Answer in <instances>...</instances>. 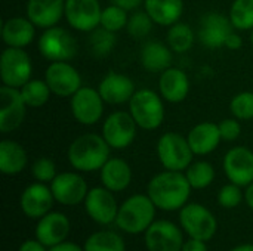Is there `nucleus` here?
<instances>
[{"instance_id": "49", "label": "nucleus", "mask_w": 253, "mask_h": 251, "mask_svg": "<svg viewBox=\"0 0 253 251\" xmlns=\"http://www.w3.org/2000/svg\"><path fill=\"white\" fill-rule=\"evenodd\" d=\"M252 46H253V33H252Z\"/></svg>"}, {"instance_id": "11", "label": "nucleus", "mask_w": 253, "mask_h": 251, "mask_svg": "<svg viewBox=\"0 0 253 251\" xmlns=\"http://www.w3.org/2000/svg\"><path fill=\"white\" fill-rule=\"evenodd\" d=\"M71 112L74 118L84 126L98 123L104 112V99L92 87H80L71 96Z\"/></svg>"}, {"instance_id": "20", "label": "nucleus", "mask_w": 253, "mask_h": 251, "mask_svg": "<svg viewBox=\"0 0 253 251\" xmlns=\"http://www.w3.org/2000/svg\"><path fill=\"white\" fill-rule=\"evenodd\" d=\"M70 220L62 213H47L43 216L36 228V238L46 247H53L67 238L70 232Z\"/></svg>"}, {"instance_id": "22", "label": "nucleus", "mask_w": 253, "mask_h": 251, "mask_svg": "<svg viewBox=\"0 0 253 251\" xmlns=\"http://www.w3.org/2000/svg\"><path fill=\"white\" fill-rule=\"evenodd\" d=\"M65 15V0H28L27 16L39 28L55 27Z\"/></svg>"}, {"instance_id": "29", "label": "nucleus", "mask_w": 253, "mask_h": 251, "mask_svg": "<svg viewBox=\"0 0 253 251\" xmlns=\"http://www.w3.org/2000/svg\"><path fill=\"white\" fill-rule=\"evenodd\" d=\"M141 64L145 70L157 72L170 68L172 65V52L170 47L160 41H148L141 50Z\"/></svg>"}, {"instance_id": "25", "label": "nucleus", "mask_w": 253, "mask_h": 251, "mask_svg": "<svg viewBox=\"0 0 253 251\" xmlns=\"http://www.w3.org/2000/svg\"><path fill=\"white\" fill-rule=\"evenodd\" d=\"M36 33V25L28 18H9L1 25L3 41L9 47H25L28 46Z\"/></svg>"}, {"instance_id": "4", "label": "nucleus", "mask_w": 253, "mask_h": 251, "mask_svg": "<svg viewBox=\"0 0 253 251\" xmlns=\"http://www.w3.org/2000/svg\"><path fill=\"white\" fill-rule=\"evenodd\" d=\"M130 104V114L138 127L144 130H154L162 126L165 120V107L162 98L150 90L142 89L133 93Z\"/></svg>"}, {"instance_id": "7", "label": "nucleus", "mask_w": 253, "mask_h": 251, "mask_svg": "<svg viewBox=\"0 0 253 251\" xmlns=\"http://www.w3.org/2000/svg\"><path fill=\"white\" fill-rule=\"evenodd\" d=\"M179 222L182 229L188 234L190 238L209 241L216 234V219L215 216L202 204L190 203L181 209Z\"/></svg>"}, {"instance_id": "14", "label": "nucleus", "mask_w": 253, "mask_h": 251, "mask_svg": "<svg viewBox=\"0 0 253 251\" xmlns=\"http://www.w3.org/2000/svg\"><path fill=\"white\" fill-rule=\"evenodd\" d=\"M25 102L19 89L1 86L0 89V132L10 133L16 130L25 117Z\"/></svg>"}, {"instance_id": "34", "label": "nucleus", "mask_w": 253, "mask_h": 251, "mask_svg": "<svg viewBox=\"0 0 253 251\" xmlns=\"http://www.w3.org/2000/svg\"><path fill=\"white\" fill-rule=\"evenodd\" d=\"M193 189H205L215 179V170L208 161H197L190 164L185 173Z\"/></svg>"}, {"instance_id": "38", "label": "nucleus", "mask_w": 253, "mask_h": 251, "mask_svg": "<svg viewBox=\"0 0 253 251\" xmlns=\"http://www.w3.org/2000/svg\"><path fill=\"white\" fill-rule=\"evenodd\" d=\"M231 114L237 120H252L253 118V92H242L231 99L230 104Z\"/></svg>"}, {"instance_id": "39", "label": "nucleus", "mask_w": 253, "mask_h": 251, "mask_svg": "<svg viewBox=\"0 0 253 251\" xmlns=\"http://www.w3.org/2000/svg\"><path fill=\"white\" fill-rule=\"evenodd\" d=\"M31 175L37 182H42V183L52 182L56 178V166L50 158L42 157L33 163Z\"/></svg>"}, {"instance_id": "37", "label": "nucleus", "mask_w": 253, "mask_h": 251, "mask_svg": "<svg viewBox=\"0 0 253 251\" xmlns=\"http://www.w3.org/2000/svg\"><path fill=\"white\" fill-rule=\"evenodd\" d=\"M153 24H154V21L151 19V16L145 10L144 12H135L129 18L127 25H126V30H127V33L133 38L141 40V38L147 37L151 33Z\"/></svg>"}, {"instance_id": "2", "label": "nucleus", "mask_w": 253, "mask_h": 251, "mask_svg": "<svg viewBox=\"0 0 253 251\" xmlns=\"http://www.w3.org/2000/svg\"><path fill=\"white\" fill-rule=\"evenodd\" d=\"M110 145L104 136L86 133L73 141L68 148V161L79 172L101 170L110 160Z\"/></svg>"}, {"instance_id": "3", "label": "nucleus", "mask_w": 253, "mask_h": 251, "mask_svg": "<svg viewBox=\"0 0 253 251\" xmlns=\"http://www.w3.org/2000/svg\"><path fill=\"white\" fill-rule=\"evenodd\" d=\"M156 206L148 195H132L119 209L116 225L127 234L138 235L145 232L154 222Z\"/></svg>"}, {"instance_id": "12", "label": "nucleus", "mask_w": 253, "mask_h": 251, "mask_svg": "<svg viewBox=\"0 0 253 251\" xmlns=\"http://www.w3.org/2000/svg\"><path fill=\"white\" fill-rule=\"evenodd\" d=\"M101 4L98 0H65V18L68 24L83 33H90L101 24Z\"/></svg>"}, {"instance_id": "24", "label": "nucleus", "mask_w": 253, "mask_h": 251, "mask_svg": "<svg viewBox=\"0 0 253 251\" xmlns=\"http://www.w3.org/2000/svg\"><path fill=\"white\" fill-rule=\"evenodd\" d=\"M222 136L219 126L215 123H200L194 126L187 136L190 148L196 155H206L213 152L218 148Z\"/></svg>"}, {"instance_id": "32", "label": "nucleus", "mask_w": 253, "mask_h": 251, "mask_svg": "<svg viewBox=\"0 0 253 251\" xmlns=\"http://www.w3.org/2000/svg\"><path fill=\"white\" fill-rule=\"evenodd\" d=\"M168 43L173 52L185 53L191 49V46L194 43V33L187 24L176 22V24L170 25V28L168 31Z\"/></svg>"}, {"instance_id": "46", "label": "nucleus", "mask_w": 253, "mask_h": 251, "mask_svg": "<svg viewBox=\"0 0 253 251\" xmlns=\"http://www.w3.org/2000/svg\"><path fill=\"white\" fill-rule=\"evenodd\" d=\"M49 251H84V249H80L77 244L74 243H61L58 246L50 247Z\"/></svg>"}, {"instance_id": "31", "label": "nucleus", "mask_w": 253, "mask_h": 251, "mask_svg": "<svg viewBox=\"0 0 253 251\" xmlns=\"http://www.w3.org/2000/svg\"><path fill=\"white\" fill-rule=\"evenodd\" d=\"M84 251H126V246L120 235L101 231L86 240Z\"/></svg>"}, {"instance_id": "18", "label": "nucleus", "mask_w": 253, "mask_h": 251, "mask_svg": "<svg viewBox=\"0 0 253 251\" xmlns=\"http://www.w3.org/2000/svg\"><path fill=\"white\" fill-rule=\"evenodd\" d=\"M84 207L90 219L101 225H110L116 222L119 215V207L111 191L104 188H93L87 192L84 200Z\"/></svg>"}, {"instance_id": "13", "label": "nucleus", "mask_w": 253, "mask_h": 251, "mask_svg": "<svg viewBox=\"0 0 253 251\" xmlns=\"http://www.w3.org/2000/svg\"><path fill=\"white\" fill-rule=\"evenodd\" d=\"M234 33L231 19L219 12H208L200 19L199 40L209 49H219L225 46L227 38Z\"/></svg>"}, {"instance_id": "44", "label": "nucleus", "mask_w": 253, "mask_h": 251, "mask_svg": "<svg viewBox=\"0 0 253 251\" xmlns=\"http://www.w3.org/2000/svg\"><path fill=\"white\" fill-rule=\"evenodd\" d=\"M46 246H43L39 240H27L21 244L18 251H46Z\"/></svg>"}, {"instance_id": "9", "label": "nucleus", "mask_w": 253, "mask_h": 251, "mask_svg": "<svg viewBox=\"0 0 253 251\" xmlns=\"http://www.w3.org/2000/svg\"><path fill=\"white\" fill-rule=\"evenodd\" d=\"M136 121L130 112L117 111L107 117L102 126V136L114 149L127 148L136 136Z\"/></svg>"}, {"instance_id": "41", "label": "nucleus", "mask_w": 253, "mask_h": 251, "mask_svg": "<svg viewBox=\"0 0 253 251\" xmlns=\"http://www.w3.org/2000/svg\"><path fill=\"white\" fill-rule=\"evenodd\" d=\"M218 126H219V132L224 141H236L240 136L242 127H240V123L234 118L222 120Z\"/></svg>"}, {"instance_id": "23", "label": "nucleus", "mask_w": 253, "mask_h": 251, "mask_svg": "<svg viewBox=\"0 0 253 251\" xmlns=\"http://www.w3.org/2000/svg\"><path fill=\"white\" fill-rule=\"evenodd\" d=\"M159 89L163 99L172 104H178L188 96L190 80L184 71L178 68H168L160 75Z\"/></svg>"}, {"instance_id": "8", "label": "nucleus", "mask_w": 253, "mask_h": 251, "mask_svg": "<svg viewBox=\"0 0 253 251\" xmlns=\"http://www.w3.org/2000/svg\"><path fill=\"white\" fill-rule=\"evenodd\" d=\"M39 52L47 61H70L77 53V41L65 28L50 27L39 38Z\"/></svg>"}, {"instance_id": "35", "label": "nucleus", "mask_w": 253, "mask_h": 251, "mask_svg": "<svg viewBox=\"0 0 253 251\" xmlns=\"http://www.w3.org/2000/svg\"><path fill=\"white\" fill-rule=\"evenodd\" d=\"M230 19L237 30H253V0H234L230 9Z\"/></svg>"}, {"instance_id": "16", "label": "nucleus", "mask_w": 253, "mask_h": 251, "mask_svg": "<svg viewBox=\"0 0 253 251\" xmlns=\"http://www.w3.org/2000/svg\"><path fill=\"white\" fill-rule=\"evenodd\" d=\"M145 244L148 251H181L184 240L176 225L157 220L145 231Z\"/></svg>"}, {"instance_id": "28", "label": "nucleus", "mask_w": 253, "mask_h": 251, "mask_svg": "<svg viewBox=\"0 0 253 251\" xmlns=\"http://www.w3.org/2000/svg\"><path fill=\"white\" fill-rule=\"evenodd\" d=\"M27 166V152L15 141L0 142V170L4 175L13 176L24 170Z\"/></svg>"}, {"instance_id": "47", "label": "nucleus", "mask_w": 253, "mask_h": 251, "mask_svg": "<svg viewBox=\"0 0 253 251\" xmlns=\"http://www.w3.org/2000/svg\"><path fill=\"white\" fill-rule=\"evenodd\" d=\"M245 200H246L248 206L253 210V182L248 186V189H246V192H245Z\"/></svg>"}, {"instance_id": "6", "label": "nucleus", "mask_w": 253, "mask_h": 251, "mask_svg": "<svg viewBox=\"0 0 253 251\" xmlns=\"http://www.w3.org/2000/svg\"><path fill=\"white\" fill-rule=\"evenodd\" d=\"M31 59L22 47H9L0 56V77L4 86L21 89L31 77Z\"/></svg>"}, {"instance_id": "19", "label": "nucleus", "mask_w": 253, "mask_h": 251, "mask_svg": "<svg viewBox=\"0 0 253 251\" xmlns=\"http://www.w3.org/2000/svg\"><path fill=\"white\" fill-rule=\"evenodd\" d=\"M53 200L55 197L52 194V189L47 188L44 183L37 182L24 189L19 204L25 216L31 219H42L50 212Z\"/></svg>"}, {"instance_id": "21", "label": "nucleus", "mask_w": 253, "mask_h": 251, "mask_svg": "<svg viewBox=\"0 0 253 251\" xmlns=\"http://www.w3.org/2000/svg\"><path fill=\"white\" fill-rule=\"evenodd\" d=\"M98 92L102 96L104 102L119 105L132 99L135 93V84L127 75L111 71L99 83Z\"/></svg>"}, {"instance_id": "15", "label": "nucleus", "mask_w": 253, "mask_h": 251, "mask_svg": "<svg viewBox=\"0 0 253 251\" xmlns=\"http://www.w3.org/2000/svg\"><path fill=\"white\" fill-rule=\"evenodd\" d=\"M50 189L58 201L62 206H77L86 200L87 185L86 180L77 173H59L50 182Z\"/></svg>"}, {"instance_id": "27", "label": "nucleus", "mask_w": 253, "mask_h": 251, "mask_svg": "<svg viewBox=\"0 0 253 251\" xmlns=\"http://www.w3.org/2000/svg\"><path fill=\"white\" fill-rule=\"evenodd\" d=\"M144 7L154 24L170 27L179 22L184 3L182 0H144Z\"/></svg>"}, {"instance_id": "36", "label": "nucleus", "mask_w": 253, "mask_h": 251, "mask_svg": "<svg viewBox=\"0 0 253 251\" xmlns=\"http://www.w3.org/2000/svg\"><path fill=\"white\" fill-rule=\"evenodd\" d=\"M127 21H129L127 10H125L123 7L116 6V4H110L105 9H102L99 25L113 33H117V31L126 28Z\"/></svg>"}, {"instance_id": "30", "label": "nucleus", "mask_w": 253, "mask_h": 251, "mask_svg": "<svg viewBox=\"0 0 253 251\" xmlns=\"http://www.w3.org/2000/svg\"><path fill=\"white\" fill-rule=\"evenodd\" d=\"M19 92L25 105L31 108L43 107L49 101V96L52 93L46 80H30L19 89Z\"/></svg>"}, {"instance_id": "17", "label": "nucleus", "mask_w": 253, "mask_h": 251, "mask_svg": "<svg viewBox=\"0 0 253 251\" xmlns=\"http://www.w3.org/2000/svg\"><path fill=\"white\" fill-rule=\"evenodd\" d=\"M224 172L231 183L249 186L253 182V152L245 146L230 149L224 158Z\"/></svg>"}, {"instance_id": "45", "label": "nucleus", "mask_w": 253, "mask_h": 251, "mask_svg": "<svg viewBox=\"0 0 253 251\" xmlns=\"http://www.w3.org/2000/svg\"><path fill=\"white\" fill-rule=\"evenodd\" d=\"M243 46V40H242V37L239 36V34H236V33H233L228 38H227V41H225V47H228L230 50H237V49H240Z\"/></svg>"}, {"instance_id": "10", "label": "nucleus", "mask_w": 253, "mask_h": 251, "mask_svg": "<svg viewBox=\"0 0 253 251\" xmlns=\"http://www.w3.org/2000/svg\"><path fill=\"white\" fill-rule=\"evenodd\" d=\"M44 80L50 92L56 96H73L82 87V77L79 71L67 61L52 62L44 72Z\"/></svg>"}, {"instance_id": "48", "label": "nucleus", "mask_w": 253, "mask_h": 251, "mask_svg": "<svg viewBox=\"0 0 253 251\" xmlns=\"http://www.w3.org/2000/svg\"><path fill=\"white\" fill-rule=\"evenodd\" d=\"M231 251H253V244H243V246L234 247Z\"/></svg>"}, {"instance_id": "26", "label": "nucleus", "mask_w": 253, "mask_h": 251, "mask_svg": "<svg viewBox=\"0 0 253 251\" xmlns=\"http://www.w3.org/2000/svg\"><path fill=\"white\" fill-rule=\"evenodd\" d=\"M102 185L111 192L125 191L132 180V170L122 158H110L101 169Z\"/></svg>"}, {"instance_id": "5", "label": "nucleus", "mask_w": 253, "mask_h": 251, "mask_svg": "<svg viewBox=\"0 0 253 251\" xmlns=\"http://www.w3.org/2000/svg\"><path fill=\"white\" fill-rule=\"evenodd\" d=\"M157 155L166 170L182 172L190 167L194 152L184 136L169 132L159 139Z\"/></svg>"}, {"instance_id": "42", "label": "nucleus", "mask_w": 253, "mask_h": 251, "mask_svg": "<svg viewBox=\"0 0 253 251\" xmlns=\"http://www.w3.org/2000/svg\"><path fill=\"white\" fill-rule=\"evenodd\" d=\"M181 251H208V247H206L205 241H200V240L190 238L187 243H184V246H182V250Z\"/></svg>"}, {"instance_id": "33", "label": "nucleus", "mask_w": 253, "mask_h": 251, "mask_svg": "<svg viewBox=\"0 0 253 251\" xmlns=\"http://www.w3.org/2000/svg\"><path fill=\"white\" fill-rule=\"evenodd\" d=\"M87 43H89V49L92 55L102 58V56H107L114 49L117 43V37H116V33L101 27V28H95L93 31H90Z\"/></svg>"}, {"instance_id": "43", "label": "nucleus", "mask_w": 253, "mask_h": 251, "mask_svg": "<svg viewBox=\"0 0 253 251\" xmlns=\"http://www.w3.org/2000/svg\"><path fill=\"white\" fill-rule=\"evenodd\" d=\"M110 1H111V4L120 6L125 10H135L144 3V0H110Z\"/></svg>"}, {"instance_id": "40", "label": "nucleus", "mask_w": 253, "mask_h": 251, "mask_svg": "<svg viewBox=\"0 0 253 251\" xmlns=\"http://www.w3.org/2000/svg\"><path fill=\"white\" fill-rule=\"evenodd\" d=\"M242 200H243V194H242L239 185L230 183V185H225L219 189L218 203L224 209H234L242 203Z\"/></svg>"}, {"instance_id": "1", "label": "nucleus", "mask_w": 253, "mask_h": 251, "mask_svg": "<svg viewBox=\"0 0 253 251\" xmlns=\"http://www.w3.org/2000/svg\"><path fill=\"white\" fill-rule=\"evenodd\" d=\"M191 189L193 188L185 175L166 170L150 180L148 197L157 209L175 212L187 204Z\"/></svg>"}]
</instances>
